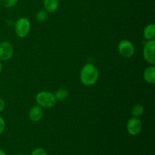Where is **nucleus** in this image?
Segmentation results:
<instances>
[{
	"label": "nucleus",
	"instance_id": "f257e3e1",
	"mask_svg": "<svg viewBox=\"0 0 155 155\" xmlns=\"http://www.w3.org/2000/svg\"><path fill=\"white\" fill-rule=\"evenodd\" d=\"M99 79V71L93 64H86L80 70V80L85 86L95 85Z\"/></svg>",
	"mask_w": 155,
	"mask_h": 155
},
{
	"label": "nucleus",
	"instance_id": "f03ea898",
	"mask_svg": "<svg viewBox=\"0 0 155 155\" xmlns=\"http://www.w3.org/2000/svg\"><path fill=\"white\" fill-rule=\"evenodd\" d=\"M36 102L42 108H51L56 105L58 101L54 93L49 91H41L36 95Z\"/></svg>",
	"mask_w": 155,
	"mask_h": 155
},
{
	"label": "nucleus",
	"instance_id": "7ed1b4c3",
	"mask_svg": "<svg viewBox=\"0 0 155 155\" xmlns=\"http://www.w3.org/2000/svg\"><path fill=\"white\" fill-rule=\"evenodd\" d=\"M31 30L30 21L27 18H21L17 20L15 24V32L19 38H25Z\"/></svg>",
	"mask_w": 155,
	"mask_h": 155
},
{
	"label": "nucleus",
	"instance_id": "20e7f679",
	"mask_svg": "<svg viewBox=\"0 0 155 155\" xmlns=\"http://www.w3.org/2000/svg\"><path fill=\"white\" fill-rule=\"evenodd\" d=\"M117 51L122 57L130 58L135 54L136 48L131 41L128 39H123L117 45Z\"/></svg>",
	"mask_w": 155,
	"mask_h": 155
},
{
	"label": "nucleus",
	"instance_id": "39448f33",
	"mask_svg": "<svg viewBox=\"0 0 155 155\" xmlns=\"http://www.w3.org/2000/svg\"><path fill=\"white\" fill-rule=\"evenodd\" d=\"M143 129V124L139 117L130 118L127 124V130L132 136H136L140 134Z\"/></svg>",
	"mask_w": 155,
	"mask_h": 155
},
{
	"label": "nucleus",
	"instance_id": "423d86ee",
	"mask_svg": "<svg viewBox=\"0 0 155 155\" xmlns=\"http://www.w3.org/2000/svg\"><path fill=\"white\" fill-rule=\"evenodd\" d=\"M155 40L146 41L143 48V57L145 60L151 65L155 64Z\"/></svg>",
	"mask_w": 155,
	"mask_h": 155
},
{
	"label": "nucleus",
	"instance_id": "0eeeda50",
	"mask_svg": "<svg viewBox=\"0 0 155 155\" xmlns=\"http://www.w3.org/2000/svg\"><path fill=\"white\" fill-rule=\"evenodd\" d=\"M14 54V47L8 41L0 42V61H7Z\"/></svg>",
	"mask_w": 155,
	"mask_h": 155
},
{
	"label": "nucleus",
	"instance_id": "6e6552de",
	"mask_svg": "<svg viewBox=\"0 0 155 155\" xmlns=\"http://www.w3.org/2000/svg\"><path fill=\"white\" fill-rule=\"evenodd\" d=\"M28 116L32 122H39L44 116L43 108H42V107H40L39 105H38V104L33 106V107L30 109Z\"/></svg>",
	"mask_w": 155,
	"mask_h": 155
},
{
	"label": "nucleus",
	"instance_id": "1a4fd4ad",
	"mask_svg": "<svg viewBox=\"0 0 155 155\" xmlns=\"http://www.w3.org/2000/svg\"><path fill=\"white\" fill-rule=\"evenodd\" d=\"M143 77L145 81L150 85H154L155 83V67L151 65L145 68L143 73Z\"/></svg>",
	"mask_w": 155,
	"mask_h": 155
},
{
	"label": "nucleus",
	"instance_id": "9d476101",
	"mask_svg": "<svg viewBox=\"0 0 155 155\" xmlns=\"http://www.w3.org/2000/svg\"><path fill=\"white\" fill-rule=\"evenodd\" d=\"M59 0H43L44 10L48 13H54L59 8Z\"/></svg>",
	"mask_w": 155,
	"mask_h": 155
},
{
	"label": "nucleus",
	"instance_id": "9b49d317",
	"mask_svg": "<svg viewBox=\"0 0 155 155\" xmlns=\"http://www.w3.org/2000/svg\"><path fill=\"white\" fill-rule=\"evenodd\" d=\"M143 37L145 40H151L155 38V25L149 24L145 27L143 30Z\"/></svg>",
	"mask_w": 155,
	"mask_h": 155
},
{
	"label": "nucleus",
	"instance_id": "f8f14e48",
	"mask_svg": "<svg viewBox=\"0 0 155 155\" xmlns=\"http://www.w3.org/2000/svg\"><path fill=\"white\" fill-rule=\"evenodd\" d=\"M54 95L58 101H61L68 98V96H69V91H68L67 88L61 87L58 88L55 91Z\"/></svg>",
	"mask_w": 155,
	"mask_h": 155
},
{
	"label": "nucleus",
	"instance_id": "ddd939ff",
	"mask_svg": "<svg viewBox=\"0 0 155 155\" xmlns=\"http://www.w3.org/2000/svg\"><path fill=\"white\" fill-rule=\"evenodd\" d=\"M144 112H145V107L141 104H135L131 110L132 115H133V117H139L142 116Z\"/></svg>",
	"mask_w": 155,
	"mask_h": 155
},
{
	"label": "nucleus",
	"instance_id": "4468645a",
	"mask_svg": "<svg viewBox=\"0 0 155 155\" xmlns=\"http://www.w3.org/2000/svg\"><path fill=\"white\" fill-rule=\"evenodd\" d=\"M48 18V13L45 10H40L36 14V20L39 23H43L47 21Z\"/></svg>",
	"mask_w": 155,
	"mask_h": 155
},
{
	"label": "nucleus",
	"instance_id": "2eb2a0df",
	"mask_svg": "<svg viewBox=\"0 0 155 155\" xmlns=\"http://www.w3.org/2000/svg\"><path fill=\"white\" fill-rule=\"evenodd\" d=\"M19 0H0V5L6 8H13L18 4Z\"/></svg>",
	"mask_w": 155,
	"mask_h": 155
},
{
	"label": "nucleus",
	"instance_id": "dca6fc26",
	"mask_svg": "<svg viewBox=\"0 0 155 155\" xmlns=\"http://www.w3.org/2000/svg\"><path fill=\"white\" fill-rule=\"evenodd\" d=\"M30 155H48V153L46 152V151L44 148H36L32 151Z\"/></svg>",
	"mask_w": 155,
	"mask_h": 155
},
{
	"label": "nucleus",
	"instance_id": "f3484780",
	"mask_svg": "<svg viewBox=\"0 0 155 155\" xmlns=\"http://www.w3.org/2000/svg\"><path fill=\"white\" fill-rule=\"evenodd\" d=\"M5 127H6V124L4 118L0 116V135L2 134L3 133L5 130Z\"/></svg>",
	"mask_w": 155,
	"mask_h": 155
},
{
	"label": "nucleus",
	"instance_id": "a211bd4d",
	"mask_svg": "<svg viewBox=\"0 0 155 155\" xmlns=\"http://www.w3.org/2000/svg\"><path fill=\"white\" fill-rule=\"evenodd\" d=\"M5 102L4 99L0 97V114L5 110Z\"/></svg>",
	"mask_w": 155,
	"mask_h": 155
},
{
	"label": "nucleus",
	"instance_id": "6ab92c4d",
	"mask_svg": "<svg viewBox=\"0 0 155 155\" xmlns=\"http://www.w3.org/2000/svg\"><path fill=\"white\" fill-rule=\"evenodd\" d=\"M2 69H3V65H2V61H0V74H1L2 72Z\"/></svg>",
	"mask_w": 155,
	"mask_h": 155
},
{
	"label": "nucleus",
	"instance_id": "aec40b11",
	"mask_svg": "<svg viewBox=\"0 0 155 155\" xmlns=\"http://www.w3.org/2000/svg\"><path fill=\"white\" fill-rule=\"evenodd\" d=\"M0 155H7V154H6L5 151L4 150H2L0 148Z\"/></svg>",
	"mask_w": 155,
	"mask_h": 155
},
{
	"label": "nucleus",
	"instance_id": "412c9836",
	"mask_svg": "<svg viewBox=\"0 0 155 155\" xmlns=\"http://www.w3.org/2000/svg\"><path fill=\"white\" fill-rule=\"evenodd\" d=\"M18 155H26V154H24V153H20V154H18Z\"/></svg>",
	"mask_w": 155,
	"mask_h": 155
}]
</instances>
